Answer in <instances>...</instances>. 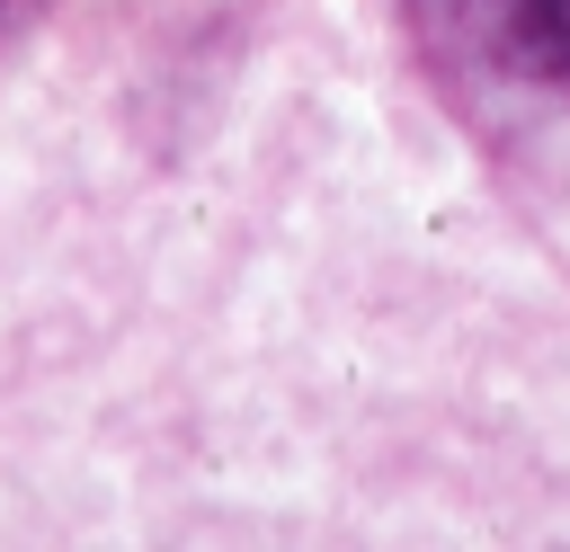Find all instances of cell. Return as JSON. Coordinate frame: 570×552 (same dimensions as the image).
Here are the masks:
<instances>
[{"label":"cell","instance_id":"6da1fadb","mask_svg":"<svg viewBox=\"0 0 570 552\" xmlns=\"http://www.w3.org/2000/svg\"><path fill=\"white\" fill-rule=\"evenodd\" d=\"M499 53L570 98V0H499Z\"/></svg>","mask_w":570,"mask_h":552},{"label":"cell","instance_id":"7a4b0ae2","mask_svg":"<svg viewBox=\"0 0 570 552\" xmlns=\"http://www.w3.org/2000/svg\"><path fill=\"white\" fill-rule=\"evenodd\" d=\"M18 9H27V0H0V27H9V18H18Z\"/></svg>","mask_w":570,"mask_h":552}]
</instances>
